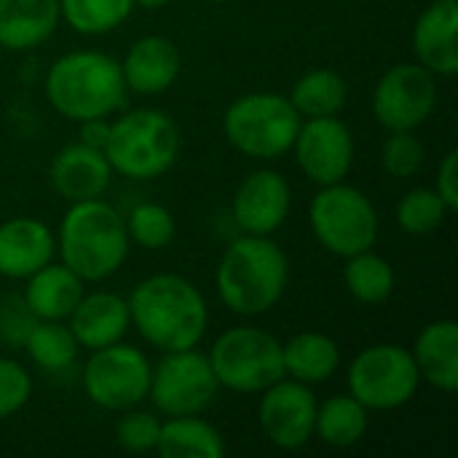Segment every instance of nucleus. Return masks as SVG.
Segmentation results:
<instances>
[{
    "label": "nucleus",
    "instance_id": "obj_1",
    "mask_svg": "<svg viewBox=\"0 0 458 458\" xmlns=\"http://www.w3.org/2000/svg\"><path fill=\"white\" fill-rule=\"evenodd\" d=\"M129 314L137 333L158 352L193 349L209 327V309L201 290L180 274L142 279L129 295Z\"/></svg>",
    "mask_w": 458,
    "mask_h": 458
},
{
    "label": "nucleus",
    "instance_id": "obj_2",
    "mask_svg": "<svg viewBox=\"0 0 458 458\" xmlns=\"http://www.w3.org/2000/svg\"><path fill=\"white\" fill-rule=\"evenodd\" d=\"M290 260L271 236H239L217 263L215 287L223 306L236 317L268 314L287 290Z\"/></svg>",
    "mask_w": 458,
    "mask_h": 458
},
{
    "label": "nucleus",
    "instance_id": "obj_3",
    "mask_svg": "<svg viewBox=\"0 0 458 458\" xmlns=\"http://www.w3.org/2000/svg\"><path fill=\"white\" fill-rule=\"evenodd\" d=\"M56 236L59 263L83 282H105L129 258V233L123 215L99 199L72 201L62 215Z\"/></svg>",
    "mask_w": 458,
    "mask_h": 458
},
{
    "label": "nucleus",
    "instance_id": "obj_4",
    "mask_svg": "<svg viewBox=\"0 0 458 458\" xmlns=\"http://www.w3.org/2000/svg\"><path fill=\"white\" fill-rule=\"evenodd\" d=\"M48 105L67 121L110 118L126 99L121 62L102 51H70L59 56L43 81Z\"/></svg>",
    "mask_w": 458,
    "mask_h": 458
},
{
    "label": "nucleus",
    "instance_id": "obj_5",
    "mask_svg": "<svg viewBox=\"0 0 458 458\" xmlns=\"http://www.w3.org/2000/svg\"><path fill=\"white\" fill-rule=\"evenodd\" d=\"M180 150V126L158 107L126 110L110 121L105 156L113 166V174L126 180H156L177 164Z\"/></svg>",
    "mask_w": 458,
    "mask_h": 458
},
{
    "label": "nucleus",
    "instance_id": "obj_6",
    "mask_svg": "<svg viewBox=\"0 0 458 458\" xmlns=\"http://www.w3.org/2000/svg\"><path fill=\"white\" fill-rule=\"evenodd\" d=\"M301 115L287 94L250 91L233 99L223 115V134L233 150L255 161H274L290 153Z\"/></svg>",
    "mask_w": 458,
    "mask_h": 458
},
{
    "label": "nucleus",
    "instance_id": "obj_7",
    "mask_svg": "<svg viewBox=\"0 0 458 458\" xmlns=\"http://www.w3.org/2000/svg\"><path fill=\"white\" fill-rule=\"evenodd\" d=\"M309 225L314 239L335 258H352L373 250L381 220L373 201L354 185H322L309 204Z\"/></svg>",
    "mask_w": 458,
    "mask_h": 458
},
{
    "label": "nucleus",
    "instance_id": "obj_8",
    "mask_svg": "<svg viewBox=\"0 0 458 458\" xmlns=\"http://www.w3.org/2000/svg\"><path fill=\"white\" fill-rule=\"evenodd\" d=\"M207 357L220 389L236 394H260L284 378L282 344L263 327L236 325L225 330Z\"/></svg>",
    "mask_w": 458,
    "mask_h": 458
},
{
    "label": "nucleus",
    "instance_id": "obj_9",
    "mask_svg": "<svg viewBox=\"0 0 458 458\" xmlns=\"http://www.w3.org/2000/svg\"><path fill=\"white\" fill-rule=\"evenodd\" d=\"M346 386L368 411H397L419 394L421 376L411 349L400 344H373L352 360Z\"/></svg>",
    "mask_w": 458,
    "mask_h": 458
},
{
    "label": "nucleus",
    "instance_id": "obj_10",
    "mask_svg": "<svg viewBox=\"0 0 458 458\" xmlns=\"http://www.w3.org/2000/svg\"><path fill=\"white\" fill-rule=\"evenodd\" d=\"M153 365L142 349L131 344H110L89 354L81 370V386L91 405L123 413L148 400Z\"/></svg>",
    "mask_w": 458,
    "mask_h": 458
},
{
    "label": "nucleus",
    "instance_id": "obj_11",
    "mask_svg": "<svg viewBox=\"0 0 458 458\" xmlns=\"http://www.w3.org/2000/svg\"><path fill=\"white\" fill-rule=\"evenodd\" d=\"M220 392L209 357L193 349L161 352L150 373L148 400L161 416H196L204 413Z\"/></svg>",
    "mask_w": 458,
    "mask_h": 458
},
{
    "label": "nucleus",
    "instance_id": "obj_12",
    "mask_svg": "<svg viewBox=\"0 0 458 458\" xmlns=\"http://www.w3.org/2000/svg\"><path fill=\"white\" fill-rule=\"evenodd\" d=\"M437 107V75L419 62L389 67L373 89V115L386 131H416Z\"/></svg>",
    "mask_w": 458,
    "mask_h": 458
},
{
    "label": "nucleus",
    "instance_id": "obj_13",
    "mask_svg": "<svg viewBox=\"0 0 458 458\" xmlns=\"http://www.w3.org/2000/svg\"><path fill=\"white\" fill-rule=\"evenodd\" d=\"M290 150L298 169L319 188L344 182L354 166V134L338 115L303 118Z\"/></svg>",
    "mask_w": 458,
    "mask_h": 458
},
{
    "label": "nucleus",
    "instance_id": "obj_14",
    "mask_svg": "<svg viewBox=\"0 0 458 458\" xmlns=\"http://www.w3.org/2000/svg\"><path fill=\"white\" fill-rule=\"evenodd\" d=\"M317 397L309 384L279 378L260 392L258 424L263 437L279 451H301L314 440Z\"/></svg>",
    "mask_w": 458,
    "mask_h": 458
},
{
    "label": "nucleus",
    "instance_id": "obj_15",
    "mask_svg": "<svg viewBox=\"0 0 458 458\" xmlns=\"http://www.w3.org/2000/svg\"><path fill=\"white\" fill-rule=\"evenodd\" d=\"M290 207H293V188L287 177L266 166L250 172L239 182L231 199V217L242 233L271 236L287 223Z\"/></svg>",
    "mask_w": 458,
    "mask_h": 458
},
{
    "label": "nucleus",
    "instance_id": "obj_16",
    "mask_svg": "<svg viewBox=\"0 0 458 458\" xmlns=\"http://www.w3.org/2000/svg\"><path fill=\"white\" fill-rule=\"evenodd\" d=\"M180 70H182L180 48L174 46V40L164 35L137 38L121 62L126 91H134L140 97H156L169 91L177 83Z\"/></svg>",
    "mask_w": 458,
    "mask_h": 458
},
{
    "label": "nucleus",
    "instance_id": "obj_17",
    "mask_svg": "<svg viewBox=\"0 0 458 458\" xmlns=\"http://www.w3.org/2000/svg\"><path fill=\"white\" fill-rule=\"evenodd\" d=\"M48 180L51 188L70 204L99 199L113 180V166L105 150L89 148L83 142H70L54 156L48 166Z\"/></svg>",
    "mask_w": 458,
    "mask_h": 458
},
{
    "label": "nucleus",
    "instance_id": "obj_18",
    "mask_svg": "<svg viewBox=\"0 0 458 458\" xmlns=\"http://www.w3.org/2000/svg\"><path fill=\"white\" fill-rule=\"evenodd\" d=\"M56 255L54 231L38 217H11L0 223V276L24 282Z\"/></svg>",
    "mask_w": 458,
    "mask_h": 458
},
{
    "label": "nucleus",
    "instance_id": "obj_19",
    "mask_svg": "<svg viewBox=\"0 0 458 458\" xmlns=\"http://www.w3.org/2000/svg\"><path fill=\"white\" fill-rule=\"evenodd\" d=\"M413 54L437 78L458 72V3L432 0L413 24Z\"/></svg>",
    "mask_w": 458,
    "mask_h": 458
},
{
    "label": "nucleus",
    "instance_id": "obj_20",
    "mask_svg": "<svg viewBox=\"0 0 458 458\" xmlns=\"http://www.w3.org/2000/svg\"><path fill=\"white\" fill-rule=\"evenodd\" d=\"M67 327L78 341V346L86 352H97L110 344H118L126 338L131 327L129 301L107 290L91 295L83 293V298L67 317Z\"/></svg>",
    "mask_w": 458,
    "mask_h": 458
},
{
    "label": "nucleus",
    "instance_id": "obj_21",
    "mask_svg": "<svg viewBox=\"0 0 458 458\" xmlns=\"http://www.w3.org/2000/svg\"><path fill=\"white\" fill-rule=\"evenodd\" d=\"M83 279L72 274L64 263H46L24 279L21 301L35 319L64 322L78 301L83 298Z\"/></svg>",
    "mask_w": 458,
    "mask_h": 458
},
{
    "label": "nucleus",
    "instance_id": "obj_22",
    "mask_svg": "<svg viewBox=\"0 0 458 458\" xmlns=\"http://www.w3.org/2000/svg\"><path fill=\"white\" fill-rule=\"evenodd\" d=\"M421 381L443 394L458 389V325L454 319L429 322L411 349Z\"/></svg>",
    "mask_w": 458,
    "mask_h": 458
},
{
    "label": "nucleus",
    "instance_id": "obj_23",
    "mask_svg": "<svg viewBox=\"0 0 458 458\" xmlns=\"http://www.w3.org/2000/svg\"><path fill=\"white\" fill-rule=\"evenodd\" d=\"M59 0H0V48L32 51L59 27Z\"/></svg>",
    "mask_w": 458,
    "mask_h": 458
},
{
    "label": "nucleus",
    "instance_id": "obj_24",
    "mask_svg": "<svg viewBox=\"0 0 458 458\" xmlns=\"http://www.w3.org/2000/svg\"><path fill=\"white\" fill-rule=\"evenodd\" d=\"M284 376L301 384H325L341 368V349L338 344L317 330H303L282 344Z\"/></svg>",
    "mask_w": 458,
    "mask_h": 458
},
{
    "label": "nucleus",
    "instance_id": "obj_25",
    "mask_svg": "<svg viewBox=\"0 0 458 458\" xmlns=\"http://www.w3.org/2000/svg\"><path fill=\"white\" fill-rule=\"evenodd\" d=\"M156 454L161 458H223L228 454L223 435L196 416H169L161 421Z\"/></svg>",
    "mask_w": 458,
    "mask_h": 458
},
{
    "label": "nucleus",
    "instance_id": "obj_26",
    "mask_svg": "<svg viewBox=\"0 0 458 458\" xmlns=\"http://www.w3.org/2000/svg\"><path fill=\"white\" fill-rule=\"evenodd\" d=\"M370 427V411L352 394H333L317 405L314 437L330 448L357 445Z\"/></svg>",
    "mask_w": 458,
    "mask_h": 458
},
{
    "label": "nucleus",
    "instance_id": "obj_27",
    "mask_svg": "<svg viewBox=\"0 0 458 458\" xmlns=\"http://www.w3.org/2000/svg\"><path fill=\"white\" fill-rule=\"evenodd\" d=\"M293 107L301 118H325L338 115L346 107L349 99V83L338 70L330 67H314L303 72L293 91L287 94Z\"/></svg>",
    "mask_w": 458,
    "mask_h": 458
},
{
    "label": "nucleus",
    "instance_id": "obj_28",
    "mask_svg": "<svg viewBox=\"0 0 458 458\" xmlns=\"http://www.w3.org/2000/svg\"><path fill=\"white\" fill-rule=\"evenodd\" d=\"M344 260V287L357 303L378 306L394 295V266L384 255H378L376 250H365Z\"/></svg>",
    "mask_w": 458,
    "mask_h": 458
},
{
    "label": "nucleus",
    "instance_id": "obj_29",
    "mask_svg": "<svg viewBox=\"0 0 458 458\" xmlns=\"http://www.w3.org/2000/svg\"><path fill=\"white\" fill-rule=\"evenodd\" d=\"M21 346L30 362L46 373H64L67 368H72L81 349L70 327L56 319H35Z\"/></svg>",
    "mask_w": 458,
    "mask_h": 458
},
{
    "label": "nucleus",
    "instance_id": "obj_30",
    "mask_svg": "<svg viewBox=\"0 0 458 458\" xmlns=\"http://www.w3.org/2000/svg\"><path fill=\"white\" fill-rule=\"evenodd\" d=\"M134 0H59L62 21L78 35H107L134 11Z\"/></svg>",
    "mask_w": 458,
    "mask_h": 458
},
{
    "label": "nucleus",
    "instance_id": "obj_31",
    "mask_svg": "<svg viewBox=\"0 0 458 458\" xmlns=\"http://www.w3.org/2000/svg\"><path fill=\"white\" fill-rule=\"evenodd\" d=\"M397 225L411 233V236H427V233H435L451 215V209L445 207V201L437 196L435 188H427V185H419V188H411L400 204H397Z\"/></svg>",
    "mask_w": 458,
    "mask_h": 458
},
{
    "label": "nucleus",
    "instance_id": "obj_32",
    "mask_svg": "<svg viewBox=\"0 0 458 458\" xmlns=\"http://www.w3.org/2000/svg\"><path fill=\"white\" fill-rule=\"evenodd\" d=\"M123 223H126L129 242L142 250H166L177 236L174 215L156 201H142V204L131 207V212L123 217Z\"/></svg>",
    "mask_w": 458,
    "mask_h": 458
},
{
    "label": "nucleus",
    "instance_id": "obj_33",
    "mask_svg": "<svg viewBox=\"0 0 458 458\" xmlns=\"http://www.w3.org/2000/svg\"><path fill=\"white\" fill-rule=\"evenodd\" d=\"M427 158L424 142L416 137V131H389L384 148H381V166L394 180H411L421 172Z\"/></svg>",
    "mask_w": 458,
    "mask_h": 458
},
{
    "label": "nucleus",
    "instance_id": "obj_34",
    "mask_svg": "<svg viewBox=\"0 0 458 458\" xmlns=\"http://www.w3.org/2000/svg\"><path fill=\"white\" fill-rule=\"evenodd\" d=\"M158 435L161 419L150 411H140V405L123 411L115 424V443L126 454H153L158 445Z\"/></svg>",
    "mask_w": 458,
    "mask_h": 458
},
{
    "label": "nucleus",
    "instance_id": "obj_35",
    "mask_svg": "<svg viewBox=\"0 0 458 458\" xmlns=\"http://www.w3.org/2000/svg\"><path fill=\"white\" fill-rule=\"evenodd\" d=\"M32 394V378L16 360L0 357V421L16 416Z\"/></svg>",
    "mask_w": 458,
    "mask_h": 458
},
{
    "label": "nucleus",
    "instance_id": "obj_36",
    "mask_svg": "<svg viewBox=\"0 0 458 458\" xmlns=\"http://www.w3.org/2000/svg\"><path fill=\"white\" fill-rule=\"evenodd\" d=\"M437 196L445 201L451 215L458 209V150H448L443 161L437 164V180H435Z\"/></svg>",
    "mask_w": 458,
    "mask_h": 458
},
{
    "label": "nucleus",
    "instance_id": "obj_37",
    "mask_svg": "<svg viewBox=\"0 0 458 458\" xmlns=\"http://www.w3.org/2000/svg\"><path fill=\"white\" fill-rule=\"evenodd\" d=\"M107 137H110V121L107 118H89V121L78 123V142H83L89 148L105 150Z\"/></svg>",
    "mask_w": 458,
    "mask_h": 458
},
{
    "label": "nucleus",
    "instance_id": "obj_38",
    "mask_svg": "<svg viewBox=\"0 0 458 458\" xmlns=\"http://www.w3.org/2000/svg\"><path fill=\"white\" fill-rule=\"evenodd\" d=\"M172 0H134V5H140V8H148V11H158V8H164V5H169Z\"/></svg>",
    "mask_w": 458,
    "mask_h": 458
},
{
    "label": "nucleus",
    "instance_id": "obj_39",
    "mask_svg": "<svg viewBox=\"0 0 458 458\" xmlns=\"http://www.w3.org/2000/svg\"><path fill=\"white\" fill-rule=\"evenodd\" d=\"M204 3H225V0H204Z\"/></svg>",
    "mask_w": 458,
    "mask_h": 458
},
{
    "label": "nucleus",
    "instance_id": "obj_40",
    "mask_svg": "<svg viewBox=\"0 0 458 458\" xmlns=\"http://www.w3.org/2000/svg\"><path fill=\"white\" fill-rule=\"evenodd\" d=\"M437 3H458V0H437Z\"/></svg>",
    "mask_w": 458,
    "mask_h": 458
}]
</instances>
